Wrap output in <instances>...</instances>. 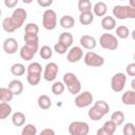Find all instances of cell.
Wrapping results in <instances>:
<instances>
[{"label": "cell", "instance_id": "6da1fadb", "mask_svg": "<svg viewBox=\"0 0 135 135\" xmlns=\"http://www.w3.org/2000/svg\"><path fill=\"white\" fill-rule=\"evenodd\" d=\"M26 18H27V13L24 8H16L11 17L3 19L2 28L7 33H13L17 28H20L23 25Z\"/></svg>", "mask_w": 135, "mask_h": 135}, {"label": "cell", "instance_id": "7a4b0ae2", "mask_svg": "<svg viewBox=\"0 0 135 135\" xmlns=\"http://www.w3.org/2000/svg\"><path fill=\"white\" fill-rule=\"evenodd\" d=\"M27 76L26 80L31 85H37L41 80L42 66L39 62H32L27 66Z\"/></svg>", "mask_w": 135, "mask_h": 135}, {"label": "cell", "instance_id": "3957f363", "mask_svg": "<svg viewBox=\"0 0 135 135\" xmlns=\"http://www.w3.org/2000/svg\"><path fill=\"white\" fill-rule=\"evenodd\" d=\"M113 16L119 20L135 19V7L131 5H115L113 7Z\"/></svg>", "mask_w": 135, "mask_h": 135}, {"label": "cell", "instance_id": "277c9868", "mask_svg": "<svg viewBox=\"0 0 135 135\" xmlns=\"http://www.w3.org/2000/svg\"><path fill=\"white\" fill-rule=\"evenodd\" d=\"M63 82L69 92L73 95L78 94L81 90V83L74 73H65L63 75Z\"/></svg>", "mask_w": 135, "mask_h": 135}, {"label": "cell", "instance_id": "5b68a950", "mask_svg": "<svg viewBox=\"0 0 135 135\" xmlns=\"http://www.w3.org/2000/svg\"><path fill=\"white\" fill-rule=\"evenodd\" d=\"M99 44L102 49L115 51L118 47V40H117L116 36H114L113 34L104 33L99 38Z\"/></svg>", "mask_w": 135, "mask_h": 135}, {"label": "cell", "instance_id": "8992f818", "mask_svg": "<svg viewBox=\"0 0 135 135\" xmlns=\"http://www.w3.org/2000/svg\"><path fill=\"white\" fill-rule=\"evenodd\" d=\"M42 25L47 31H52L56 27V25H57V15H56L55 11H53L51 8L44 11V13L42 15Z\"/></svg>", "mask_w": 135, "mask_h": 135}, {"label": "cell", "instance_id": "52a82bcc", "mask_svg": "<svg viewBox=\"0 0 135 135\" xmlns=\"http://www.w3.org/2000/svg\"><path fill=\"white\" fill-rule=\"evenodd\" d=\"M90 127L84 121H73L69 126V133L71 135H88Z\"/></svg>", "mask_w": 135, "mask_h": 135}, {"label": "cell", "instance_id": "ba28073f", "mask_svg": "<svg viewBox=\"0 0 135 135\" xmlns=\"http://www.w3.org/2000/svg\"><path fill=\"white\" fill-rule=\"evenodd\" d=\"M84 63L88 66H92V68H98L101 66L104 63V59L102 56L89 51L85 55H84Z\"/></svg>", "mask_w": 135, "mask_h": 135}, {"label": "cell", "instance_id": "9c48e42d", "mask_svg": "<svg viewBox=\"0 0 135 135\" xmlns=\"http://www.w3.org/2000/svg\"><path fill=\"white\" fill-rule=\"evenodd\" d=\"M127 82V76L123 73H116L111 79V88L114 92H121L124 89Z\"/></svg>", "mask_w": 135, "mask_h": 135}, {"label": "cell", "instance_id": "30bf717a", "mask_svg": "<svg viewBox=\"0 0 135 135\" xmlns=\"http://www.w3.org/2000/svg\"><path fill=\"white\" fill-rule=\"evenodd\" d=\"M38 51V44H31V43H25L21 50H20V57L25 60L28 61L31 59H33V57L35 56V54Z\"/></svg>", "mask_w": 135, "mask_h": 135}, {"label": "cell", "instance_id": "8fae6325", "mask_svg": "<svg viewBox=\"0 0 135 135\" xmlns=\"http://www.w3.org/2000/svg\"><path fill=\"white\" fill-rule=\"evenodd\" d=\"M93 102V95L89 92L85 91L83 93H80L79 95L76 96V98L74 99V103L76 107L78 108H85L89 107L91 103Z\"/></svg>", "mask_w": 135, "mask_h": 135}, {"label": "cell", "instance_id": "7c38bea8", "mask_svg": "<svg viewBox=\"0 0 135 135\" xmlns=\"http://www.w3.org/2000/svg\"><path fill=\"white\" fill-rule=\"evenodd\" d=\"M59 68L57 65V63L55 62H49L45 68H44V73H43V78L46 81H53L56 79L57 74H58Z\"/></svg>", "mask_w": 135, "mask_h": 135}, {"label": "cell", "instance_id": "4fadbf2b", "mask_svg": "<svg viewBox=\"0 0 135 135\" xmlns=\"http://www.w3.org/2000/svg\"><path fill=\"white\" fill-rule=\"evenodd\" d=\"M83 57V51L80 46H73L69 53H68V61L69 62H72V63H75V62H78L80 59H82Z\"/></svg>", "mask_w": 135, "mask_h": 135}, {"label": "cell", "instance_id": "5bb4252c", "mask_svg": "<svg viewBox=\"0 0 135 135\" xmlns=\"http://www.w3.org/2000/svg\"><path fill=\"white\" fill-rule=\"evenodd\" d=\"M3 50L6 54H15L18 50V42L15 38H6L3 42Z\"/></svg>", "mask_w": 135, "mask_h": 135}, {"label": "cell", "instance_id": "9a60e30c", "mask_svg": "<svg viewBox=\"0 0 135 135\" xmlns=\"http://www.w3.org/2000/svg\"><path fill=\"white\" fill-rule=\"evenodd\" d=\"M116 124L112 120H108L103 123L102 128L97 131V135H113L116 131Z\"/></svg>", "mask_w": 135, "mask_h": 135}, {"label": "cell", "instance_id": "2e32d148", "mask_svg": "<svg viewBox=\"0 0 135 135\" xmlns=\"http://www.w3.org/2000/svg\"><path fill=\"white\" fill-rule=\"evenodd\" d=\"M80 44L82 47L86 49V50H93L96 47V40L94 37L90 36V35H83L80 37Z\"/></svg>", "mask_w": 135, "mask_h": 135}, {"label": "cell", "instance_id": "e0dca14e", "mask_svg": "<svg viewBox=\"0 0 135 135\" xmlns=\"http://www.w3.org/2000/svg\"><path fill=\"white\" fill-rule=\"evenodd\" d=\"M101 26L105 31H111L116 27V20L112 16H104L101 20Z\"/></svg>", "mask_w": 135, "mask_h": 135}, {"label": "cell", "instance_id": "ac0fdd59", "mask_svg": "<svg viewBox=\"0 0 135 135\" xmlns=\"http://www.w3.org/2000/svg\"><path fill=\"white\" fill-rule=\"evenodd\" d=\"M121 101L126 105H135V91L130 90L122 94Z\"/></svg>", "mask_w": 135, "mask_h": 135}, {"label": "cell", "instance_id": "d6986e66", "mask_svg": "<svg viewBox=\"0 0 135 135\" xmlns=\"http://www.w3.org/2000/svg\"><path fill=\"white\" fill-rule=\"evenodd\" d=\"M93 11H94V14L98 17H104L107 12H108V6L104 2L102 1H99L97 3H95L94 7H93Z\"/></svg>", "mask_w": 135, "mask_h": 135}, {"label": "cell", "instance_id": "ffe728a7", "mask_svg": "<svg viewBox=\"0 0 135 135\" xmlns=\"http://www.w3.org/2000/svg\"><path fill=\"white\" fill-rule=\"evenodd\" d=\"M88 115H89V118H90L91 120H93V121H98V120H100V119L104 116V114H103L98 108H96L95 105H93V107L89 110Z\"/></svg>", "mask_w": 135, "mask_h": 135}, {"label": "cell", "instance_id": "44dd1931", "mask_svg": "<svg viewBox=\"0 0 135 135\" xmlns=\"http://www.w3.org/2000/svg\"><path fill=\"white\" fill-rule=\"evenodd\" d=\"M94 20V14L91 12H83V13H80L79 15V22L82 24V25H89L93 22Z\"/></svg>", "mask_w": 135, "mask_h": 135}, {"label": "cell", "instance_id": "7402d4cb", "mask_svg": "<svg viewBox=\"0 0 135 135\" xmlns=\"http://www.w3.org/2000/svg\"><path fill=\"white\" fill-rule=\"evenodd\" d=\"M8 88L12 90V92L15 95H20L23 92V84H22V82L20 80H17V79L12 80L8 83Z\"/></svg>", "mask_w": 135, "mask_h": 135}, {"label": "cell", "instance_id": "603a6c76", "mask_svg": "<svg viewBox=\"0 0 135 135\" xmlns=\"http://www.w3.org/2000/svg\"><path fill=\"white\" fill-rule=\"evenodd\" d=\"M37 103H38V107L42 110H47L51 108L52 105V101H51V98L47 96V95H40L38 97V100H37Z\"/></svg>", "mask_w": 135, "mask_h": 135}, {"label": "cell", "instance_id": "cb8c5ba5", "mask_svg": "<svg viewBox=\"0 0 135 135\" xmlns=\"http://www.w3.org/2000/svg\"><path fill=\"white\" fill-rule=\"evenodd\" d=\"M60 25L63 28H72L75 25V19L70 15H64L60 18Z\"/></svg>", "mask_w": 135, "mask_h": 135}, {"label": "cell", "instance_id": "d4e9b609", "mask_svg": "<svg viewBox=\"0 0 135 135\" xmlns=\"http://www.w3.org/2000/svg\"><path fill=\"white\" fill-rule=\"evenodd\" d=\"M14 93L12 92V90L9 88H1L0 89V100L1 101H5L8 102L13 99L14 97Z\"/></svg>", "mask_w": 135, "mask_h": 135}, {"label": "cell", "instance_id": "484cf974", "mask_svg": "<svg viewBox=\"0 0 135 135\" xmlns=\"http://www.w3.org/2000/svg\"><path fill=\"white\" fill-rule=\"evenodd\" d=\"M12 122L16 127H21L25 122V115L22 112H16L12 116Z\"/></svg>", "mask_w": 135, "mask_h": 135}, {"label": "cell", "instance_id": "4316f807", "mask_svg": "<svg viewBox=\"0 0 135 135\" xmlns=\"http://www.w3.org/2000/svg\"><path fill=\"white\" fill-rule=\"evenodd\" d=\"M12 113V107L5 102V101H1L0 103V119H5L6 117H8V115Z\"/></svg>", "mask_w": 135, "mask_h": 135}, {"label": "cell", "instance_id": "83f0119b", "mask_svg": "<svg viewBox=\"0 0 135 135\" xmlns=\"http://www.w3.org/2000/svg\"><path fill=\"white\" fill-rule=\"evenodd\" d=\"M60 42H62L64 45H66L68 47H70L72 44H73V41H74V38H73V35L69 32H63L60 36H59V40Z\"/></svg>", "mask_w": 135, "mask_h": 135}, {"label": "cell", "instance_id": "f1b7e54d", "mask_svg": "<svg viewBox=\"0 0 135 135\" xmlns=\"http://www.w3.org/2000/svg\"><path fill=\"white\" fill-rule=\"evenodd\" d=\"M111 120H112L117 127L121 126V124L123 123V121H124V114H123V112H121V111H115V112L112 113V115H111Z\"/></svg>", "mask_w": 135, "mask_h": 135}, {"label": "cell", "instance_id": "f546056e", "mask_svg": "<svg viewBox=\"0 0 135 135\" xmlns=\"http://www.w3.org/2000/svg\"><path fill=\"white\" fill-rule=\"evenodd\" d=\"M11 73L14 76H22L25 73V66L22 63H14L11 66Z\"/></svg>", "mask_w": 135, "mask_h": 135}, {"label": "cell", "instance_id": "4dcf8cb0", "mask_svg": "<svg viewBox=\"0 0 135 135\" xmlns=\"http://www.w3.org/2000/svg\"><path fill=\"white\" fill-rule=\"evenodd\" d=\"M64 88H65L64 82L56 81V82H54V84L52 85V92H53L54 95L58 96V95H61V94L64 92Z\"/></svg>", "mask_w": 135, "mask_h": 135}, {"label": "cell", "instance_id": "1f68e13d", "mask_svg": "<svg viewBox=\"0 0 135 135\" xmlns=\"http://www.w3.org/2000/svg\"><path fill=\"white\" fill-rule=\"evenodd\" d=\"M78 9L80 13L83 12H91L92 11V3L90 0H79L78 1Z\"/></svg>", "mask_w": 135, "mask_h": 135}, {"label": "cell", "instance_id": "d6a6232c", "mask_svg": "<svg viewBox=\"0 0 135 135\" xmlns=\"http://www.w3.org/2000/svg\"><path fill=\"white\" fill-rule=\"evenodd\" d=\"M39 54H40V57H41L42 59L47 60V59H51V57L53 56V51H52V49H51L49 45H43V46L40 49Z\"/></svg>", "mask_w": 135, "mask_h": 135}, {"label": "cell", "instance_id": "836d02e7", "mask_svg": "<svg viewBox=\"0 0 135 135\" xmlns=\"http://www.w3.org/2000/svg\"><path fill=\"white\" fill-rule=\"evenodd\" d=\"M24 42L25 43H31V44H38L39 43L38 34L24 33Z\"/></svg>", "mask_w": 135, "mask_h": 135}, {"label": "cell", "instance_id": "e575fe53", "mask_svg": "<svg viewBox=\"0 0 135 135\" xmlns=\"http://www.w3.org/2000/svg\"><path fill=\"white\" fill-rule=\"evenodd\" d=\"M116 35L121 39H126V38L129 37L130 31L126 25H120V26H118L116 28Z\"/></svg>", "mask_w": 135, "mask_h": 135}, {"label": "cell", "instance_id": "d590c367", "mask_svg": "<svg viewBox=\"0 0 135 135\" xmlns=\"http://www.w3.org/2000/svg\"><path fill=\"white\" fill-rule=\"evenodd\" d=\"M94 105H95L96 108H98L104 115L108 114L109 111H110V105H109L108 102L104 101V100H98V101H96V102L94 103Z\"/></svg>", "mask_w": 135, "mask_h": 135}, {"label": "cell", "instance_id": "8d00e7d4", "mask_svg": "<svg viewBox=\"0 0 135 135\" xmlns=\"http://www.w3.org/2000/svg\"><path fill=\"white\" fill-rule=\"evenodd\" d=\"M22 135H36L37 134V129L34 124H25V127H23V130L21 132Z\"/></svg>", "mask_w": 135, "mask_h": 135}, {"label": "cell", "instance_id": "74e56055", "mask_svg": "<svg viewBox=\"0 0 135 135\" xmlns=\"http://www.w3.org/2000/svg\"><path fill=\"white\" fill-rule=\"evenodd\" d=\"M123 135H135V126L132 122H128L123 127Z\"/></svg>", "mask_w": 135, "mask_h": 135}, {"label": "cell", "instance_id": "f35d334b", "mask_svg": "<svg viewBox=\"0 0 135 135\" xmlns=\"http://www.w3.org/2000/svg\"><path fill=\"white\" fill-rule=\"evenodd\" d=\"M39 32V27L36 23H27L25 25V28H24V33H32V34H38Z\"/></svg>", "mask_w": 135, "mask_h": 135}, {"label": "cell", "instance_id": "ab89813d", "mask_svg": "<svg viewBox=\"0 0 135 135\" xmlns=\"http://www.w3.org/2000/svg\"><path fill=\"white\" fill-rule=\"evenodd\" d=\"M54 50L56 51V53H58V54H65L66 53V50H68V46L66 45H64L62 42H60V41H58L55 45H54Z\"/></svg>", "mask_w": 135, "mask_h": 135}, {"label": "cell", "instance_id": "60d3db41", "mask_svg": "<svg viewBox=\"0 0 135 135\" xmlns=\"http://www.w3.org/2000/svg\"><path fill=\"white\" fill-rule=\"evenodd\" d=\"M126 70H127V74H128L129 76L134 77V76H135V62L129 63V64L127 65V68H126Z\"/></svg>", "mask_w": 135, "mask_h": 135}, {"label": "cell", "instance_id": "b9f144b4", "mask_svg": "<svg viewBox=\"0 0 135 135\" xmlns=\"http://www.w3.org/2000/svg\"><path fill=\"white\" fill-rule=\"evenodd\" d=\"M37 3L41 7H49L53 4V0H37Z\"/></svg>", "mask_w": 135, "mask_h": 135}, {"label": "cell", "instance_id": "7bdbcfd3", "mask_svg": "<svg viewBox=\"0 0 135 135\" xmlns=\"http://www.w3.org/2000/svg\"><path fill=\"white\" fill-rule=\"evenodd\" d=\"M18 0H4V5L8 8H13L17 5Z\"/></svg>", "mask_w": 135, "mask_h": 135}, {"label": "cell", "instance_id": "ee69618b", "mask_svg": "<svg viewBox=\"0 0 135 135\" xmlns=\"http://www.w3.org/2000/svg\"><path fill=\"white\" fill-rule=\"evenodd\" d=\"M41 135H54L55 134V131L52 130V129H44L40 132Z\"/></svg>", "mask_w": 135, "mask_h": 135}, {"label": "cell", "instance_id": "f6af8a7d", "mask_svg": "<svg viewBox=\"0 0 135 135\" xmlns=\"http://www.w3.org/2000/svg\"><path fill=\"white\" fill-rule=\"evenodd\" d=\"M131 88H132V90H134V91H135V78L131 81Z\"/></svg>", "mask_w": 135, "mask_h": 135}, {"label": "cell", "instance_id": "bcb514c9", "mask_svg": "<svg viewBox=\"0 0 135 135\" xmlns=\"http://www.w3.org/2000/svg\"><path fill=\"white\" fill-rule=\"evenodd\" d=\"M129 2H130V5L131 6L135 7V0H129Z\"/></svg>", "mask_w": 135, "mask_h": 135}, {"label": "cell", "instance_id": "7dc6e473", "mask_svg": "<svg viewBox=\"0 0 135 135\" xmlns=\"http://www.w3.org/2000/svg\"><path fill=\"white\" fill-rule=\"evenodd\" d=\"M23 1V3H25V4H30V3H32L34 0H22Z\"/></svg>", "mask_w": 135, "mask_h": 135}, {"label": "cell", "instance_id": "c3c4849f", "mask_svg": "<svg viewBox=\"0 0 135 135\" xmlns=\"http://www.w3.org/2000/svg\"><path fill=\"white\" fill-rule=\"evenodd\" d=\"M131 35H132V38H133V40H135V30L132 32V34H131Z\"/></svg>", "mask_w": 135, "mask_h": 135}, {"label": "cell", "instance_id": "681fc988", "mask_svg": "<svg viewBox=\"0 0 135 135\" xmlns=\"http://www.w3.org/2000/svg\"><path fill=\"white\" fill-rule=\"evenodd\" d=\"M133 58H134V60H135V53H134V55H133Z\"/></svg>", "mask_w": 135, "mask_h": 135}, {"label": "cell", "instance_id": "f907efd6", "mask_svg": "<svg viewBox=\"0 0 135 135\" xmlns=\"http://www.w3.org/2000/svg\"><path fill=\"white\" fill-rule=\"evenodd\" d=\"M121 1H123V0H121Z\"/></svg>", "mask_w": 135, "mask_h": 135}]
</instances>
